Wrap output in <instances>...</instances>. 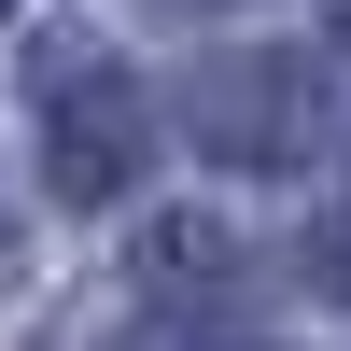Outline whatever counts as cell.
Listing matches in <instances>:
<instances>
[{
    "instance_id": "6da1fadb",
    "label": "cell",
    "mask_w": 351,
    "mask_h": 351,
    "mask_svg": "<svg viewBox=\"0 0 351 351\" xmlns=\"http://www.w3.org/2000/svg\"><path fill=\"white\" fill-rule=\"evenodd\" d=\"M141 169H155V99H141L112 56H56L43 71V197L112 211Z\"/></svg>"
},
{
    "instance_id": "7a4b0ae2",
    "label": "cell",
    "mask_w": 351,
    "mask_h": 351,
    "mask_svg": "<svg viewBox=\"0 0 351 351\" xmlns=\"http://www.w3.org/2000/svg\"><path fill=\"white\" fill-rule=\"evenodd\" d=\"M295 112H309V71H281V56H211L197 71V141L211 155H239V169H281L295 155Z\"/></svg>"
},
{
    "instance_id": "3957f363",
    "label": "cell",
    "mask_w": 351,
    "mask_h": 351,
    "mask_svg": "<svg viewBox=\"0 0 351 351\" xmlns=\"http://www.w3.org/2000/svg\"><path fill=\"white\" fill-rule=\"evenodd\" d=\"M211 281H239V253H225L211 211H169L155 239H141V295H211Z\"/></svg>"
},
{
    "instance_id": "277c9868",
    "label": "cell",
    "mask_w": 351,
    "mask_h": 351,
    "mask_svg": "<svg viewBox=\"0 0 351 351\" xmlns=\"http://www.w3.org/2000/svg\"><path fill=\"white\" fill-rule=\"evenodd\" d=\"M309 281H324V295H351V197L324 211V239H309Z\"/></svg>"
},
{
    "instance_id": "5b68a950",
    "label": "cell",
    "mask_w": 351,
    "mask_h": 351,
    "mask_svg": "<svg viewBox=\"0 0 351 351\" xmlns=\"http://www.w3.org/2000/svg\"><path fill=\"white\" fill-rule=\"evenodd\" d=\"M0 281H14V211H0Z\"/></svg>"
},
{
    "instance_id": "8992f818",
    "label": "cell",
    "mask_w": 351,
    "mask_h": 351,
    "mask_svg": "<svg viewBox=\"0 0 351 351\" xmlns=\"http://www.w3.org/2000/svg\"><path fill=\"white\" fill-rule=\"evenodd\" d=\"M0 14H14V0H0Z\"/></svg>"
}]
</instances>
